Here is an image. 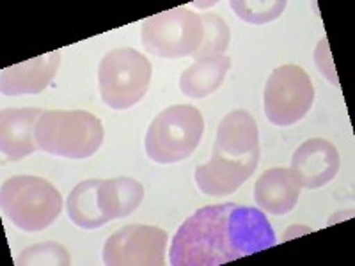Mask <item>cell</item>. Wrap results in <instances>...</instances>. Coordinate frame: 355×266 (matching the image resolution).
<instances>
[{
    "mask_svg": "<svg viewBox=\"0 0 355 266\" xmlns=\"http://www.w3.org/2000/svg\"><path fill=\"white\" fill-rule=\"evenodd\" d=\"M153 66L135 48H114L103 55L98 68L101 100L114 110H128L146 96Z\"/></svg>",
    "mask_w": 355,
    "mask_h": 266,
    "instance_id": "obj_6",
    "label": "cell"
},
{
    "mask_svg": "<svg viewBox=\"0 0 355 266\" xmlns=\"http://www.w3.org/2000/svg\"><path fill=\"white\" fill-rule=\"evenodd\" d=\"M339 153L325 139H309L297 148L291 158V172L300 186L320 188L338 176Z\"/></svg>",
    "mask_w": 355,
    "mask_h": 266,
    "instance_id": "obj_10",
    "label": "cell"
},
{
    "mask_svg": "<svg viewBox=\"0 0 355 266\" xmlns=\"http://www.w3.org/2000/svg\"><path fill=\"white\" fill-rule=\"evenodd\" d=\"M167 233L153 226H126L107 240V266H162L166 263Z\"/></svg>",
    "mask_w": 355,
    "mask_h": 266,
    "instance_id": "obj_9",
    "label": "cell"
},
{
    "mask_svg": "<svg viewBox=\"0 0 355 266\" xmlns=\"http://www.w3.org/2000/svg\"><path fill=\"white\" fill-rule=\"evenodd\" d=\"M61 64V52L34 57L31 61L15 64L0 73V91L4 96L40 94L49 87Z\"/></svg>",
    "mask_w": 355,
    "mask_h": 266,
    "instance_id": "obj_12",
    "label": "cell"
},
{
    "mask_svg": "<svg viewBox=\"0 0 355 266\" xmlns=\"http://www.w3.org/2000/svg\"><path fill=\"white\" fill-rule=\"evenodd\" d=\"M231 68V59L226 55L201 59L189 66L180 77V89L189 98H206L214 94Z\"/></svg>",
    "mask_w": 355,
    "mask_h": 266,
    "instance_id": "obj_15",
    "label": "cell"
},
{
    "mask_svg": "<svg viewBox=\"0 0 355 266\" xmlns=\"http://www.w3.org/2000/svg\"><path fill=\"white\" fill-rule=\"evenodd\" d=\"M71 263L68 250L55 242L31 245L18 256L17 265L21 266H68Z\"/></svg>",
    "mask_w": 355,
    "mask_h": 266,
    "instance_id": "obj_19",
    "label": "cell"
},
{
    "mask_svg": "<svg viewBox=\"0 0 355 266\" xmlns=\"http://www.w3.org/2000/svg\"><path fill=\"white\" fill-rule=\"evenodd\" d=\"M202 133L205 119L196 107H167L148 128L146 154L157 163H178L198 150Z\"/></svg>",
    "mask_w": 355,
    "mask_h": 266,
    "instance_id": "obj_5",
    "label": "cell"
},
{
    "mask_svg": "<svg viewBox=\"0 0 355 266\" xmlns=\"http://www.w3.org/2000/svg\"><path fill=\"white\" fill-rule=\"evenodd\" d=\"M315 101V85L306 69L297 64L279 66L265 85L266 119L275 126H291L306 117Z\"/></svg>",
    "mask_w": 355,
    "mask_h": 266,
    "instance_id": "obj_8",
    "label": "cell"
},
{
    "mask_svg": "<svg viewBox=\"0 0 355 266\" xmlns=\"http://www.w3.org/2000/svg\"><path fill=\"white\" fill-rule=\"evenodd\" d=\"M101 179H85L78 183L69 192L66 199V211L75 226L82 229H96L109 222L105 213L101 211L100 201H98V188Z\"/></svg>",
    "mask_w": 355,
    "mask_h": 266,
    "instance_id": "obj_16",
    "label": "cell"
},
{
    "mask_svg": "<svg viewBox=\"0 0 355 266\" xmlns=\"http://www.w3.org/2000/svg\"><path fill=\"white\" fill-rule=\"evenodd\" d=\"M43 109H6L0 114V150L8 161H18L40 150L36 125Z\"/></svg>",
    "mask_w": 355,
    "mask_h": 266,
    "instance_id": "obj_11",
    "label": "cell"
},
{
    "mask_svg": "<svg viewBox=\"0 0 355 266\" xmlns=\"http://www.w3.org/2000/svg\"><path fill=\"white\" fill-rule=\"evenodd\" d=\"M142 199H144V186L126 176L101 179L98 188V201L109 222L114 218L128 217L142 204Z\"/></svg>",
    "mask_w": 355,
    "mask_h": 266,
    "instance_id": "obj_14",
    "label": "cell"
},
{
    "mask_svg": "<svg viewBox=\"0 0 355 266\" xmlns=\"http://www.w3.org/2000/svg\"><path fill=\"white\" fill-rule=\"evenodd\" d=\"M202 20L187 8H174L146 18L141 28L144 48L157 57L194 55L202 43Z\"/></svg>",
    "mask_w": 355,
    "mask_h": 266,
    "instance_id": "obj_7",
    "label": "cell"
},
{
    "mask_svg": "<svg viewBox=\"0 0 355 266\" xmlns=\"http://www.w3.org/2000/svg\"><path fill=\"white\" fill-rule=\"evenodd\" d=\"M231 9L245 24L263 25L277 20L288 6L286 0H231Z\"/></svg>",
    "mask_w": 355,
    "mask_h": 266,
    "instance_id": "obj_18",
    "label": "cell"
},
{
    "mask_svg": "<svg viewBox=\"0 0 355 266\" xmlns=\"http://www.w3.org/2000/svg\"><path fill=\"white\" fill-rule=\"evenodd\" d=\"M2 213L25 233L50 227L62 211V197L50 181L37 176H15L2 183Z\"/></svg>",
    "mask_w": 355,
    "mask_h": 266,
    "instance_id": "obj_4",
    "label": "cell"
},
{
    "mask_svg": "<svg viewBox=\"0 0 355 266\" xmlns=\"http://www.w3.org/2000/svg\"><path fill=\"white\" fill-rule=\"evenodd\" d=\"M202 20V43L199 46L198 52L194 53L196 61L201 59H211V57H222L224 52L230 46L231 41V30L224 18L214 15V12H206L201 17Z\"/></svg>",
    "mask_w": 355,
    "mask_h": 266,
    "instance_id": "obj_17",
    "label": "cell"
},
{
    "mask_svg": "<svg viewBox=\"0 0 355 266\" xmlns=\"http://www.w3.org/2000/svg\"><path fill=\"white\" fill-rule=\"evenodd\" d=\"M315 57H316V66H318L320 71H322L323 75L329 78V80L334 82V84H338V75H336L334 64H332L327 39H323L322 43H318V46H316Z\"/></svg>",
    "mask_w": 355,
    "mask_h": 266,
    "instance_id": "obj_20",
    "label": "cell"
},
{
    "mask_svg": "<svg viewBox=\"0 0 355 266\" xmlns=\"http://www.w3.org/2000/svg\"><path fill=\"white\" fill-rule=\"evenodd\" d=\"M259 161V132L247 110H233L220 121L211 160L196 169V183L205 195L234 194L254 174Z\"/></svg>",
    "mask_w": 355,
    "mask_h": 266,
    "instance_id": "obj_2",
    "label": "cell"
},
{
    "mask_svg": "<svg viewBox=\"0 0 355 266\" xmlns=\"http://www.w3.org/2000/svg\"><path fill=\"white\" fill-rule=\"evenodd\" d=\"M103 137L101 121L85 110H44L36 125L40 150L69 160L93 157L103 144Z\"/></svg>",
    "mask_w": 355,
    "mask_h": 266,
    "instance_id": "obj_3",
    "label": "cell"
},
{
    "mask_svg": "<svg viewBox=\"0 0 355 266\" xmlns=\"http://www.w3.org/2000/svg\"><path fill=\"white\" fill-rule=\"evenodd\" d=\"M300 183L291 169L274 167L256 181L254 201L259 210L270 215H286L293 210L300 195Z\"/></svg>",
    "mask_w": 355,
    "mask_h": 266,
    "instance_id": "obj_13",
    "label": "cell"
},
{
    "mask_svg": "<svg viewBox=\"0 0 355 266\" xmlns=\"http://www.w3.org/2000/svg\"><path fill=\"white\" fill-rule=\"evenodd\" d=\"M275 245L265 211L234 202L206 206L187 218L169 250L173 266H218Z\"/></svg>",
    "mask_w": 355,
    "mask_h": 266,
    "instance_id": "obj_1",
    "label": "cell"
}]
</instances>
